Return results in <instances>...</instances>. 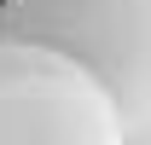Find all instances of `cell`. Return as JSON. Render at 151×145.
I'll return each mask as SVG.
<instances>
[{
  "mask_svg": "<svg viewBox=\"0 0 151 145\" xmlns=\"http://www.w3.org/2000/svg\"><path fill=\"white\" fill-rule=\"evenodd\" d=\"M0 35L52 47L93 75L134 139H151V0H0Z\"/></svg>",
  "mask_w": 151,
  "mask_h": 145,
  "instance_id": "cell-1",
  "label": "cell"
},
{
  "mask_svg": "<svg viewBox=\"0 0 151 145\" xmlns=\"http://www.w3.org/2000/svg\"><path fill=\"white\" fill-rule=\"evenodd\" d=\"M0 145H128V134L81 64L0 35Z\"/></svg>",
  "mask_w": 151,
  "mask_h": 145,
  "instance_id": "cell-2",
  "label": "cell"
}]
</instances>
